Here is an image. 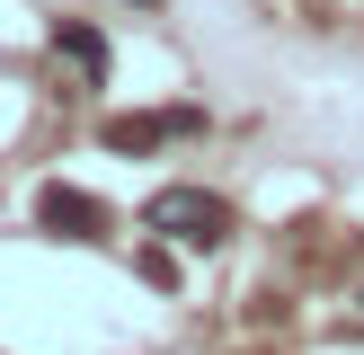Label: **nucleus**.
<instances>
[{
	"mask_svg": "<svg viewBox=\"0 0 364 355\" xmlns=\"http://www.w3.org/2000/svg\"><path fill=\"white\" fill-rule=\"evenodd\" d=\"M142 231H160V240H178V248H223L231 240V204L205 195V187H160L151 204H142Z\"/></svg>",
	"mask_w": 364,
	"mask_h": 355,
	"instance_id": "1",
	"label": "nucleus"
},
{
	"mask_svg": "<svg viewBox=\"0 0 364 355\" xmlns=\"http://www.w3.org/2000/svg\"><path fill=\"white\" fill-rule=\"evenodd\" d=\"M205 133V106H160V116H107L98 142L107 151H160V142H196Z\"/></svg>",
	"mask_w": 364,
	"mask_h": 355,
	"instance_id": "2",
	"label": "nucleus"
},
{
	"mask_svg": "<svg viewBox=\"0 0 364 355\" xmlns=\"http://www.w3.org/2000/svg\"><path fill=\"white\" fill-rule=\"evenodd\" d=\"M36 222H45L53 240H107V204H98V195H80V187H63V178L36 195Z\"/></svg>",
	"mask_w": 364,
	"mask_h": 355,
	"instance_id": "3",
	"label": "nucleus"
},
{
	"mask_svg": "<svg viewBox=\"0 0 364 355\" xmlns=\"http://www.w3.org/2000/svg\"><path fill=\"white\" fill-rule=\"evenodd\" d=\"M53 62L80 71V89H107L116 53H107V36H98V27H80V18H53Z\"/></svg>",
	"mask_w": 364,
	"mask_h": 355,
	"instance_id": "4",
	"label": "nucleus"
},
{
	"mask_svg": "<svg viewBox=\"0 0 364 355\" xmlns=\"http://www.w3.org/2000/svg\"><path fill=\"white\" fill-rule=\"evenodd\" d=\"M134 9H160V0H134Z\"/></svg>",
	"mask_w": 364,
	"mask_h": 355,
	"instance_id": "5",
	"label": "nucleus"
}]
</instances>
